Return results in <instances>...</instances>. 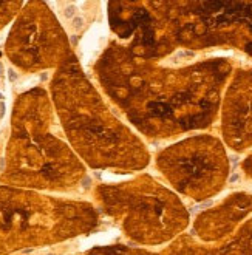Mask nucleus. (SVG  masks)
Here are the masks:
<instances>
[]
</instances>
